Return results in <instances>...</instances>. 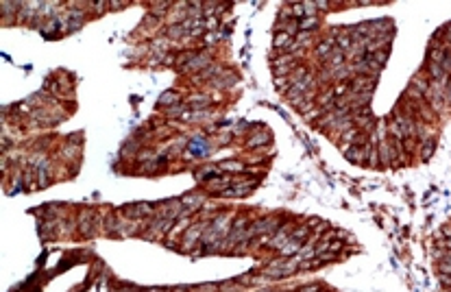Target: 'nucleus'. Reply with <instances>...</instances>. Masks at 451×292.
I'll use <instances>...</instances> for the list:
<instances>
[{"mask_svg": "<svg viewBox=\"0 0 451 292\" xmlns=\"http://www.w3.org/2000/svg\"><path fill=\"white\" fill-rule=\"evenodd\" d=\"M187 105H192V107H205V105H209V96H205V94H196V96H190L187 98Z\"/></svg>", "mask_w": 451, "mask_h": 292, "instance_id": "nucleus-22", "label": "nucleus"}, {"mask_svg": "<svg viewBox=\"0 0 451 292\" xmlns=\"http://www.w3.org/2000/svg\"><path fill=\"white\" fill-rule=\"evenodd\" d=\"M220 37H222L220 31H209V33H205V35H203V42L205 44H216Z\"/></svg>", "mask_w": 451, "mask_h": 292, "instance_id": "nucleus-25", "label": "nucleus"}, {"mask_svg": "<svg viewBox=\"0 0 451 292\" xmlns=\"http://www.w3.org/2000/svg\"><path fill=\"white\" fill-rule=\"evenodd\" d=\"M438 273H441V275H451V260L438 262Z\"/></svg>", "mask_w": 451, "mask_h": 292, "instance_id": "nucleus-26", "label": "nucleus"}, {"mask_svg": "<svg viewBox=\"0 0 451 292\" xmlns=\"http://www.w3.org/2000/svg\"><path fill=\"white\" fill-rule=\"evenodd\" d=\"M301 247H303V240H296V238L290 236V238H288V242H285L283 247L279 249V253H281L283 257H294V255H299Z\"/></svg>", "mask_w": 451, "mask_h": 292, "instance_id": "nucleus-9", "label": "nucleus"}, {"mask_svg": "<svg viewBox=\"0 0 451 292\" xmlns=\"http://www.w3.org/2000/svg\"><path fill=\"white\" fill-rule=\"evenodd\" d=\"M90 7L96 9V11H105V9H107V4H105V2H96V4H90Z\"/></svg>", "mask_w": 451, "mask_h": 292, "instance_id": "nucleus-27", "label": "nucleus"}, {"mask_svg": "<svg viewBox=\"0 0 451 292\" xmlns=\"http://www.w3.org/2000/svg\"><path fill=\"white\" fill-rule=\"evenodd\" d=\"M183 118L187 120V122H198V120H207V118H212V113H209V111H205V109H194V111H187Z\"/></svg>", "mask_w": 451, "mask_h": 292, "instance_id": "nucleus-17", "label": "nucleus"}, {"mask_svg": "<svg viewBox=\"0 0 451 292\" xmlns=\"http://www.w3.org/2000/svg\"><path fill=\"white\" fill-rule=\"evenodd\" d=\"M227 186H233V179L229 177H212V179H207V188H227Z\"/></svg>", "mask_w": 451, "mask_h": 292, "instance_id": "nucleus-18", "label": "nucleus"}, {"mask_svg": "<svg viewBox=\"0 0 451 292\" xmlns=\"http://www.w3.org/2000/svg\"><path fill=\"white\" fill-rule=\"evenodd\" d=\"M279 229V218L277 216H264V218L255 220L253 225H249L247 229V238H255V236H272Z\"/></svg>", "mask_w": 451, "mask_h": 292, "instance_id": "nucleus-2", "label": "nucleus"}, {"mask_svg": "<svg viewBox=\"0 0 451 292\" xmlns=\"http://www.w3.org/2000/svg\"><path fill=\"white\" fill-rule=\"evenodd\" d=\"M266 144H271V133H268V131H255V133L247 140V146H249V148L266 146Z\"/></svg>", "mask_w": 451, "mask_h": 292, "instance_id": "nucleus-11", "label": "nucleus"}, {"mask_svg": "<svg viewBox=\"0 0 451 292\" xmlns=\"http://www.w3.org/2000/svg\"><path fill=\"white\" fill-rule=\"evenodd\" d=\"M207 64H209V55H205V53L196 55V53H194L192 59L183 66V70H187V72H196V70H203V68H207Z\"/></svg>", "mask_w": 451, "mask_h": 292, "instance_id": "nucleus-8", "label": "nucleus"}, {"mask_svg": "<svg viewBox=\"0 0 451 292\" xmlns=\"http://www.w3.org/2000/svg\"><path fill=\"white\" fill-rule=\"evenodd\" d=\"M290 88H292V81L290 77H275V90L281 92V94H288Z\"/></svg>", "mask_w": 451, "mask_h": 292, "instance_id": "nucleus-20", "label": "nucleus"}, {"mask_svg": "<svg viewBox=\"0 0 451 292\" xmlns=\"http://www.w3.org/2000/svg\"><path fill=\"white\" fill-rule=\"evenodd\" d=\"M292 42H294V37L288 35V33H275V37H272V48H277L279 53H285Z\"/></svg>", "mask_w": 451, "mask_h": 292, "instance_id": "nucleus-10", "label": "nucleus"}, {"mask_svg": "<svg viewBox=\"0 0 451 292\" xmlns=\"http://www.w3.org/2000/svg\"><path fill=\"white\" fill-rule=\"evenodd\" d=\"M179 94L177 92H164L162 96H159V105L162 107H175V105H179Z\"/></svg>", "mask_w": 451, "mask_h": 292, "instance_id": "nucleus-15", "label": "nucleus"}, {"mask_svg": "<svg viewBox=\"0 0 451 292\" xmlns=\"http://www.w3.org/2000/svg\"><path fill=\"white\" fill-rule=\"evenodd\" d=\"M312 37H314V33H303V31H299L296 33V37H294V44L299 46V48H307V46L312 44Z\"/></svg>", "mask_w": 451, "mask_h": 292, "instance_id": "nucleus-19", "label": "nucleus"}, {"mask_svg": "<svg viewBox=\"0 0 451 292\" xmlns=\"http://www.w3.org/2000/svg\"><path fill=\"white\" fill-rule=\"evenodd\" d=\"M314 53H316V57L323 61V64H327L329 57L336 53V37H325L323 42L316 46V50H314Z\"/></svg>", "mask_w": 451, "mask_h": 292, "instance_id": "nucleus-6", "label": "nucleus"}, {"mask_svg": "<svg viewBox=\"0 0 451 292\" xmlns=\"http://www.w3.org/2000/svg\"><path fill=\"white\" fill-rule=\"evenodd\" d=\"M299 264H301V257L294 255V257H283V260H272L264 271H262V277H268V279H285L290 277L292 273L299 271Z\"/></svg>", "mask_w": 451, "mask_h": 292, "instance_id": "nucleus-1", "label": "nucleus"}, {"mask_svg": "<svg viewBox=\"0 0 451 292\" xmlns=\"http://www.w3.org/2000/svg\"><path fill=\"white\" fill-rule=\"evenodd\" d=\"M124 214L131 216V218H146V216H153V214H157V211L148 203H138V205H129V207L124 209Z\"/></svg>", "mask_w": 451, "mask_h": 292, "instance_id": "nucleus-7", "label": "nucleus"}, {"mask_svg": "<svg viewBox=\"0 0 451 292\" xmlns=\"http://www.w3.org/2000/svg\"><path fill=\"white\" fill-rule=\"evenodd\" d=\"M292 231H294V225H292V222H285V225L279 227L277 231L272 233V236H268L266 247H268V249H275V251H279L285 242H288V238L292 236Z\"/></svg>", "mask_w": 451, "mask_h": 292, "instance_id": "nucleus-4", "label": "nucleus"}, {"mask_svg": "<svg viewBox=\"0 0 451 292\" xmlns=\"http://www.w3.org/2000/svg\"><path fill=\"white\" fill-rule=\"evenodd\" d=\"M205 229H207V222H196V225H192L183 233V244H181V251H183V253H192V249L196 247V244H201Z\"/></svg>", "mask_w": 451, "mask_h": 292, "instance_id": "nucleus-3", "label": "nucleus"}, {"mask_svg": "<svg viewBox=\"0 0 451 292\" xmlns=\"http://www.w3.org/2000/svg\"><path fill=\"white\" fill-rule=\"evenodd\" d=\"M218 168L222 173H244V164L238 162V159H227V162L218 164Z\"/></svg>", "mask_w": 451, "mask_h": 292, "instance_id": "nucleus-13", "label": "nucleus"}, {"mask_svg": "<svg viewBox=\"0 0 451 292\" xmlns=\"http://www.w3.org/2000/svg\"><path fill=\"white\" fill-rule=\"evenodd\" d=\"M419 146H421V157H423V159H430V157L434 155V151H436V137L419 142Z\"/></svg>", "mask_w": 451, "mask_h": 292, "instance_id": "nucleus-14", "label": "nucleus"}, {"mask_svg": "<svg viewBox=\"0 0 451 292\" xmlns=\"http://www.w3.org/2000/svg\"><path fill=\"white\" fill-rule=\"evenodd\" d=\"M318 24H321L318 15H310V18L299 20V31H303V33H312V31H316V28H318Z\"/></svg>", "mask_w": 451, "mask_h": 292, "instance_id": "nucleus-12", "label": "nucleus"}, {"mask_svg": "<svg viewBox=\"0 0 451 292\" xmlns=\"http://www.w3.org/2000/svg\"><path fill=\"white\" fill-rule=\"evenodd\" d=\"M231 220H233V214H218L212 218V222H209V229L218 233L220 238H227L231 233V227H233Z\"/></svg>", "mask_w": 451, "mask_h": 292, "instance_id": "nucleus-5", "label": "nucleus"}, {"mask_svg": "<svg viewBox=\"0 0 451 292\" xmlns=\"http://www.w3.org/2000/svg\"><path fill=\"white\" fill-rule=\"evenodd\" d=\"M318 290V286H305V288H301L299 292H316Z\"/></svg>", "mask_w": 451, "mask_h": 292, "instance_id": "nucleus-28", "label": "nucleus"}, {"mask_svg": "<svg viewBox=\"0 0 451 292\" xmlns=\"http://www.w3.org/2000/svg\"><path fill=\"white\" fill-rule=\"evenodd\" d=\"M316 9H329V2H314Z\"/></svg>", "mask_w": 451, "mask_h": 292, "instance_id": "nucleus-29", "label": "nucleus"}, {"mask_svg": "<svg viewBox=\"0 0 451 292\" xmlns=\"http://www.w3.org/2000/svg\"><path fill=\"white\" fill-rule=\"evenodd\" d=\"M181 203H183V205H187V207H190V209H194V211H196L198 207H201V205H203V196H201V194H192V196H190V194H187V196H183V198H181Z\"/></svg>", "mask_w": 451, "mask_h": 292, "instance_id": "nucleus-16", "label": "nucleus"}, {"mask_svg": "<svg viewBox=\"0 0 451 292\" xmlns=\"http://www.w3.org/2000/svg\"><path fill=\"white\" fill-rule=\"evenodd\" d=\"M310 236H312L310 225H299V227H294V231H292V238H296V240H310Z\"/></svg>", "mask_w": 451, "mask_h": 292, "instance_id": "nucleus-21", "label": "nucleus"}, {"mask_svg": "<svg viewBox=\"0 0 451 292\" xmlns=\"http://www.w3.org/2000/svg\"><path fill=\"white\" fill-rule=\"evenodd\" d=\"M187 109V102H179V105H175V107H170L168 109V116L170 118H177V116H185V111Z\"/></svg>", "mask_w": 451, "mask_h": 292, "instance_id": "nucleus-24", "label": "nucleus"}, {"mask_svg": "<svg viewBox=\"0 0 451 292\" xmlns=\"http://www.w3.org/2000/svg\"><path fill=\"white\" fill-rule=\"evenodd\" d=\"M401 146H403L405 155H408V153H416V148H419V144H416V137H403Z\"/></svg>", "mask_w": 451, "mask_h": 292, "instance_id": "nucleus-23", "label": "nucleus"}]
</instances>
